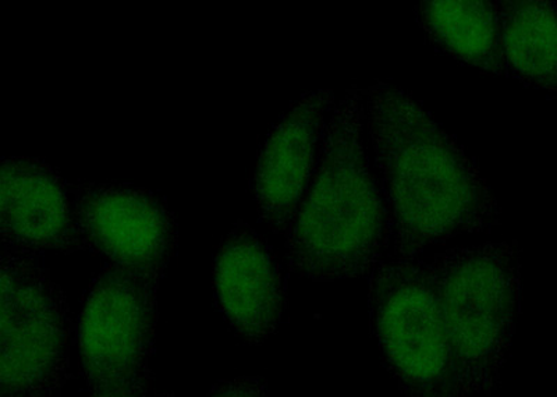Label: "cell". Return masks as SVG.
Masks as SVG:
<instances>
[{
	"label": "cell",
	"instance_id": "8",
	"mask_svg": "<svg viewBox=\"0 0 557 397\" xmlns=\"http://www.w3.org/2000/svg\"><path fill=\"white\" fill-rule=\"evenodd\" d=\"M335 106L332 89L306 94L278 119L263 142L252 195L258 215L278 235H285L310 185Z\"/></svg>",
	"mask_w": 557,
	"mask_h": 397
},
{
	"label": "cell",
	"instance_id": "3",
	"mask_svg": "<svg viewBox=\"0 0 557 397\" xmlns=\"http://www.w3.org/2000/svg\"><path fill=\"white\" fill-rule=\"evenodd\" d=\"M519 258V246L507 241L425 258L467 397L499 388L520 315Z\"/></svg>",
	"mask_w": 557,
	"mask_h": 397
},
{
	"label": "cell",
	"instance_id": "11",
	"mask_svg": "<svg viewBox=\"0 0 557 397\" xmlns=\"http://www.w3.org/2000/svg\"><path fill=\"white\" fill-rule=\"evenodd\" d=\"M414 14L437 51L492 76L507 77L497 2L430 0L418 4Z\"/></svg>",
	"mask_w": 557,
	"mask_h": 397
},
{
	"label": "cell",
	"instance_id": "14",
	"mask_svg": "<svg viewBox=\"0 0 557 397\" xmlns=\"http://www.w3.org/2000/svg\"><path fill=\"white\" fill-rule=\"evenodd\" d=\"M152 379L136 382L128 388L104 392V394H91L89 397H144L151 394Z\"/></svg>",
	"mask_w": 557,
	"mask_h": 397
},
{
	"label": "cell",
	"instance_id": "15",
	"mask_svg": "<svg viewBox=\"0 0 557 397\" xmlns=\"http://www.w3.org/2000/svg\"><path fill=\"white\" fill-rule=\"evenodd\" d=\"M144 397H177V396L172 394V392H165V394H157V395L149 394V395L144 396Z\"/></svg>",
	"mask_w": 557,
	"mask_h": 397
},
{
	"label": "cell",
	"instance_id": "10",
	"mask_svg": "<svg viewBox=\"0 0 557 397\" xmlns=\"http://www.w3.org/2000/svg\"><path fill=\"white\" fill-rule=\"evenodd\" d=\"M0 245L29 252L83 250L74 186L34 158H0Z\"/></svg>",
	"mask_w": 557,
	"mask_h": 397
},
{
	"label": "cell",
	"instance_id": "2",
	"mask_svg": "<svg viewBox=\"0 0 557 397\" xmlns=\"http://www.w3.org/2000/svg\"><path fill=\"white\" fill-rule=\"evenodd\" d=\"M364 131L362 89L348 88L332 109L310 185L283 235L288 270L298 277H370L389 256V213Z\"/></svg>",
	"mask_w": 557,
	"mask_h": 397
},
{
	"label": "cell",
	"instance_id": "7",
	"mask_svg": "<svg viewBox=\"0 0 557 397\" xmlns=\"http://www.w3.org/2000/svg\"><path fill=\"white\" fill-rule=\"evenodd\" d=\"M74 213L83 250L161 281L176 248V223L161 197L136 186L83 183L74 186Z\"/></svg>",
	"mask_w": 557,
	"mask_h": 397
},
{
	"label": "cell",
	"instance_id": "1",
	"mask_svg": "<svg viewBox=\"0 0 557 397\" xmlns=\"http://www.w3.org/2000/svg\"><path fill=\"white\" fill-rule=\"evenodd\" d=\"M361 89L389 213L387 258H418L428 247L500 225L499 203L475 162L411 94L385 82Z\"/></svg>",
	"mask_w": 557,
	"mask_h": 397
},
{
	"label": "cell",
	"instance_id": "4",
	"mask_svg": "<svg viewBox=\"0 0 557 397\" xmlns=\"http://www.w3.org/2000/svg\"><path fill=\"white\" fill-rule=\"evenodd\" d=\"M368 310L383 365L406 397H467L425 258H386L372 271Z\"/></svg>",
	"mask_w": 557,
	"mask_h": 397
},
{
	"label": "cell",
	"instance_id": "12",
	"mask_svg": "<svg viewBox=\"0 0 557 397\" xmlns=\"http://www.w3.org/2000/svg\"><path fill=\"white\" fill-rule=\"evenodd\" d=\"M507 77L554 94L557 86L555 4L541 0H499Z\"/></svg>",
	"mask_w": 557,
	"mask_h": 397
},
{
	"label": "cell",
	"instance_id": "5",
	"mask_svg": "<svg viewBox=\"0 0 557 397\" xmlns=\"http://www.w3.org/2000/svg\"><path fill=\"white\" fill-rule=\"evenodd\" d=\"M73 322L38 258L0 247V397H62Z\"/></svg>",
	"mask_w": 557,
	"mask_h": 397
},
{
	"label": "cell",
	"instance_id": "6",
	"mask_svg": "<svg viewBox=\"0 0 557 397\" xmlns=\"http://www.w3.org/2000/svg\"><path fill=\"white\" fill-rule=\"evenodd\" d=\"M159 281L109 265L89 289L78 326L82 370L91 394L152 379Z\"/></svg>",
	"mask_w": 557,
	"mask_h": 397
},
{
	"label": "cell",
	"instance_id": "13",
	"mask_svg": "<svg viewBox=\"0 0 557 397\" xmlns=\"http://www.w3.org/2000/svg\"><path fill=\"white\" fill-rule=\"evenodd\" d=\"M206 397H271L267 381L261 376H237L218 382Z\"/></svg>",
	"mask_w": 557,
	"mask_h": 397
},
{
	"label": "cell",
	"instance_id": "9",
	"mask_svg": "<svg viewBox=\"0 0 557 397\" xmlns=\"http://www.w3.org/2000/svg\"><path fill=\"white\" fill-rule=\"evenodd\" d=\"M218 309L246 344L276 334L287 310V282L275 251L238 221L219 246L213 264Z\"/></svg>",
	"mask_w": 557,
	"mask_h": 397
}]
</instances>
